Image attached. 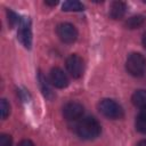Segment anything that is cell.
<instances>
[{
    "label": "cell",
    "mask_w": 146,
    "mask_h": 146,
    "mask_svg": "<svg viewBox=\"0 0 146 146\" xmlns=\"http://www.w3.org/2000/svg\"><path fill=\"white\" fill-rule=\"evenodd\" d=\"M7 16H8V23H9V25H10L11 27H14L15 25L19 24V22H21V19H22V18H19V16H18L16 13H14V11L10 10V9L7 10Z\"/></svg>",
    "instance_id": "16"
},
{
    "label": "cell",
    "mask_w": 146,
    "mask_h": 146,
    "mask_svg": "<svg viewBox=\"0 0 146 146\" xmlns=\"http://www.w3.org/2000/svg\"><path fill=\"white\" fill-rule=\"evenodd\" d=\"M83 115V106L78 102H70L63 107V116L67 121H75Z\"/></svg>",
    "instance_id": "7"
},
{
    "label": "cell",
    "mask_w": 146,
    "mask_h": 146,
    "mask_svg": "<svg viewBox=\"0 0 146 146\" xmlns=\"http://www.w3.org/2000/svg\"><path fill=\"white\" fill-rule=\"evenodd\" d=\"M145 21H146L145 16H143V15H135V16L129 17V18L125 21V26H127L128 29H130V30H132V29H138V27H140V26L145 23Z\"/></svg>",
    "instance_id": "12"
},
{
    "label": "cell",
    "mask_w": 146,
    "mask_h": 146,
    "mask_svg": "<svg viewBox=\"0 0 146 146\" xmlns=\"http://www.w3.org/2000/svg\"><path fill=\"white\" fill-rule=\"evenodd\" d=\"M18 146H34V145H33V143H32L30 139H23V140L18 144Z\"/></svg>",
    "instance_id": "18"
},
{
    "label": "cell",
    "mask_w": 146,
    "mask_h": 146,
    "mask_svg": "<svg viewBox=\"0 0 146 146\" xmlns=\"http://www.w3.org/2000/svg\"><path fill=\"white\" fill-rule=\"evenodd\" d=\"M56 33L64 43H73L78 38V30L71 23H60L56 29Z\"/></svg>",
    "instance_id": "6"
},
{
    "label": "cell",
    "mask_w": 146,
    "mask_h": 146,
    "mask_svg": "<svg viewBox=\"0 0 146 146\" xmlns=\"http://www.w3.org/2000/svg\"><path fill=\"white\" fill-rule=\"evenodd\" d=\"M11 144H13L11 136L7 133H2L0 136V146H11Z\"/></svg>",
    "instance_id": "17"
},
{
    "label": "cell",
    "mask_w": 146,
    "mask_h": 146,
    "mask_svg": "<svg viewBox=\"0 0 146 146\" xmlns=\"http://www.w3.org/2000/svg\"><path fill=\"white\" fill-rule=\"evenodd\" d=\"M143 46H144L145 49H146V32H145L144 35H143Z\"/></svg>",
    "instance_id": "21"
},
{
    "label": "cell",
    "mask_w": 146,
    "mask_h": 146,
    "mask_svg": "<svg viewBox=\"0 0 146 146\" xmlns=\"http://www.w3.org/2000/svg\"><path fill=\"white\" fill-rule=\"evenodd\" d=\"M98 108H99V112L104 116H106L108 119H112V120L121 119L123 116L122 107L113 99H108V98L102 99L99 105H98Z\"/></svg>",
    "instance_id": "3"
},
{
    "label": "cell",
    "mask_w": 146,
    "mask_h": 146,
    "mask_svg": "<svg viewBox=\"0 0 146 146\" xmlns=\"http://www.w3.org/2000/svg\"><path fill=\"white\" fill-rule=\"evenodd\" d=\"M131 102L136 107L139 108H146V90L145 89H138L132 94Z\"/></svg>",
    "instance_id": "11"
},
{
    "label": "cell",
    "mask_w": 146,
    "mask_h": 146,
    "mask_svg": "<svg viewBox=\"0 0 146 146\" xmlns=\"http://www.w3.org/2000/svg\"><path fill=\"white\" fill-rule=\"evenodd\" d=\"M10 113V105L9 103L6 100V99H1L0 102V115H1V119L5 120Z\"/></svg>",
    "instance_id": "15"
},
{
    "label": "cell",
    "mask_w": 146,
    "mask_h": 146,
    "mask_svg": "<svg viewBox=\"0 0 146 146\" xmlns=\"http://www.w3.org/2000/svg\"><path fill=\"white\" fill-rule=\"evenodd\" d=\"M127 11V5L122 1H114L110 6V16L113 19H121Z\"/></svg>",
    "instance_id": "10"
},
{
    "label": "cell",
    "mask_w": 146,
    "mask_h": 146,
    "mask_svg": "<svg viewBox=\"0 0 146 146\" xmlns=\"http://www.w3.org/2000/svg\"><path fill=\"white\" fill-rule=\"evenodd\" d=\"M66 70L67 72L75 79H79L82 76L83 71H84V64L82 58L76 55V54H72L66 58Z\"/></svg>",
    "instance_id": "5"
},
{
    "label": "cell",
    "mask_w": 146,
    "mask_h": 146,
    "mask_svg": "<svg viewBox=\"0 0 146 146\" xmlns=\"http://www.w3.org/2000/svg\"><path fill=\"white\" fill-rule=\"evenodd\" d=\"M38 82H39V87H40V90L42 92V95L47 98V99H52L55 97V94L52 91V88H51V83L48 81V79L43 75L42 72L39 71L38 73Z\"/></svg>",
    "instance_id": "9"
},
{
    "label": "cell",
    "mask_w": 146,
    "mask_h": 146,
    "mask_svg": "<svg viewBox=\"0 0 146 146\" xmlns=\"http://www.w3.org/2000/svg\"><path fill=\"white\" fill-rule=\"evenodd\" d=\"M17 36L21 43L30 49L32 46V31H31V22L29 17H23L18 24V31H17Z\"/></svg>",
    "instance_id": "4"
},
{
    "label": "cell",
    "mask_w": 146,
    "mask_h": 146,
    "mask_svg": "<svg viewBox=\"0 0 146 146\" xmlns=\"http://www.w3.org/2000/svg\"><path fill=\"white\" fill-rule=\"evenodd\" d=\"M125 68L132 76H141L146 71V58L139 52H132L128 56Z\"/></svg>",
    "instance_id": "2"
},
{
    "label": "cell",
    "mask_w": 146,
    "mask_h": 146,
    "mask_svg": "<svg viewBox=\"0 0 146 146\" xmlns=\"http://www.w3.org/2000/svg\"><path fill=\"white\" fill-rule=\"evenodd\" d=\"M49 80H50V83L58 89H63L68 86V78L64 73V71L60 70L59 67L51 68Z\"/></svg>",
    "instance_id": "8"
},
{
    "label": "cell",
    "mask_w": 146,
    "mask_h": 146,
    "mask_svg": "<svg viewBox=\"0 0 146 146\" xmlns=\"http://www.w3.org/2000/svg\"><path fill=\"white\" fill-rule=\"evenodd\" d=\"M136 146H146V139H143V140L138 141V144Z\"/></svg>",
    "instance_id": "20"
},
{
    "label": "cell",
    "mask_w": 146,
    "mask_h": 146,
    "mask_svg": "<svg viewBox=\"0 0 146 146\" xmlns=\"http://www.w3.org/2000/svg\"><path fill=\"white\" fill-rule=\"evenodd\" d=\"M44 3L48 6H56L58 3V1H44Z\"/></svg>",
    "instance_id": "19"
},
{
    "label": "cell",
    "mask_w": 146,
    "mask_h": 146,
    "mask_svg": "<svg viewBox=\"0 0 146 146\" xmlns=\"http://www.w3.org/2000/svg\"><path fill=\"white\" fill-rule=\"evenodd\" d=\"M136 129L141 133H146V108H143L136 117Z\"/></svg>",
    "instance_id": "13"
},
{
    "label": "cell",
    "mask_w": 146,
    "mask_h": 146,
    "mask_svg": "<svg viewBox=\"0 0 146 146\" xmlns=\"http://www.w3.org/2000/svg\"><path fill=\"white\" fill-rule=\"evenodd\" d=\"M100 130H102V127L99 122L92 116H87L82 119L76 125L78 136L86 140H91L97 138L100 133Z\"/></svg>",
    "instance_id": "1"
},
{
    "label": "cell",
    "mask_w": 146,
    "mask_h": 146,
    "mask_svg": "<svg viewBox=\"0 0 146 146\" xmlns=\"http://www.w3.org/2000/svg\"><path fill=\"white\" fill-rule=\"evenodd\" d=\"M62 9L64 11H81L83 10V5L76 0H68L63 3Z\"/></svg>",
    "instance_id": "14"
}]
</instances>
